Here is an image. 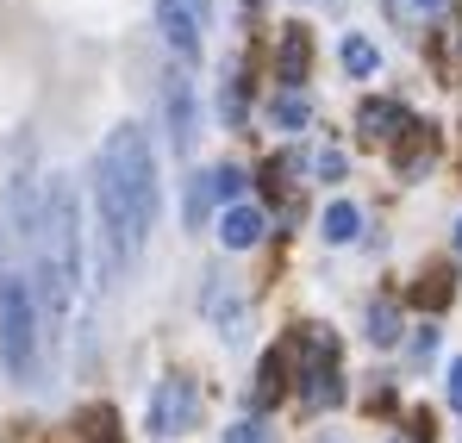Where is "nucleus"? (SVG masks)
Listing matches in <instances>:
<instances>
[{
  "mask_svg": "<svg viewBox=\"0 0 462 443\" xmlns=\"http://www.w3.org/2000/svg\"><path fill=\"white\" fill-rule=\"evenodd\" d=\"M156 150L144 125H113L106 144H100V162H94V207H100V244L113 250L119 269H132L144 256V237L156 225Z\"/></svg>",
  "mask_w": 462,
  "mask_h": 443,
  "instance_id": "f257e3e1",
  "label": "nucleus"
},
{
  "mask_svg": "<svg viewBox=\"0 0 462 443\" xmlns=\"http://www.w3.org/2000/svg\"><path fill=\"white\" fill-rule=\"evenodd\" d=\"M38 281H44V306L51 318H63L88 288V231H81L76 181L51 175L44 181V213H38Z\"/></svg>",
  "mask_w": 462,
  "mask_h": 443,
  "instance_id": "f03ea898",
  "label": "nucleus"
},
{
  "mask_svg": "<svg viewBox=\"0 0 462 443\" xmlns=\"http://www.w3.org/2000/svg\"><path fill=\"white\" fill-rule=\"evenodd\" d=\"M38 294L25 275H0V369L13 381H32L38 374Z\"/></svg>",
  "mask_w": 462,
  "mask_h": 443,
  "instance_id": "7ed1b4c3",
  "label": "nucleus"
},
{
  "mask_svg": "<svg viewBox=\"0 0 462 443\" xmlns=\"http://www.w3.org/2000/svg\"><path fill=\"white\" fill-rule=\"evenodd\" d=\"M200 412H207L200 381L162 374L151 387V400H144V431H151V438H188V431H200Z\"/></svg>",
  "mask_w": 462,
  "mask_h": 443,
  "instance_id": "20e7f679",
  "label": "nucleus"
},
{
  "mask_svg": "<svg viewBox=\"0 0 462 443\" xmlns=\"http://www.w3.org/2000/svg\"><path fill=\"white\" fill-rule=\"evenodd\" d=\"M213 200H231V207L244 200V169H231V162H219V169H207V175H200V169L188 175L181 213H188V225H194V231H200V219H207V207H213Z\"/></svg>",
  "mask_w": 462,
  "mask_h": 443,
  "instance_id": "39448f33",
  "label": "nucleus"
},
{
  "mask_svg": "<svg viewBox=\"0 0 462 443\" xmlns=\"http://www.w3.org/2000/svg\"><path fill=\"white\" fill-rule=\"evenodd\" d=\"M200 6L194 0H156V32H162V44L181 57V63H200Z\"/></svg>",
  "mask_w": 462,
  "mask_h": 443,
  "instance_id": "423d86ee",
  "label": "nucleus"
},
{
  "mask_svg": "<svg viewBox=\"0 0 462 443\" xmlns=\"http://www.w3.org/2000/svg\"><path fill=\"white\" fill-rule=\"evenodd\" d=\"M162 113H169V144L194 150V132H200V113H194V81L181 69L162 75Z\"/></svg>",
  "mask_w": 462,
  "mask_h": 443,
  "instance_id": "0eeeda50",
  "label": "nucleus"
},
{
  "mask_svg": "<svg viewBox=\"0 0 462 443\" xmlns=\"http://www.w3.org/2000/svg\"><path fill=\"white\" fill-rule=\"evenodd\" d=\"M263 237H269V213H263L256 200L226 207V219H219V244H226V250H256Z\"/></svg>",
  "mask_w": 462,
  "mask_h": 443,
  "instance_id": "6e6552de",
  "label": "nucleus"
},
{
  "mask_svg": "<svg viewBox=\"0 0 462 443\" xmlns=\"http://www.w3.org/2000/svg\"><path fill=\"white\" fill-rule=\"evenodd\" d=\"M312 350H319V356H312V369H300V381H307L300 400L319 412V406H337L344 387H337V369H331V337H312Z\"/></svg>",
  "mask_w": 462,
  "mask_h": 443,
  "instance_id": "1a4fd4ad",
  "label": "nucleus"
},
{
  "mask_svg": "<svg viewBox=\"0 0 462 443\" xmlns=\"http://www.w3.org/2000/svg\"><path fill=\"white\" fill-rule=\"evenodd\" d=\"M307 63H312L307 25H288V32H282V57H275V75H282L288 88H300V81H307Z\"/></svg>",
  "mask_w": 462,
  "mask_h": 443,
  "instance_id": "9d476101",
  "label": "nucleus"
},
{
  "mask_svg": "<svg viewBox=\"0 0 462 443\" xmlns=\"http://www.w3.org/2000/svg\"><path fill=\"white\" fill-rule=\"evenodd\" d=\"M356 125H363V138H393V132L406 125V106H400V100H363Z\"/></svg>",
  "mask_w": 462,
  "mask_h": 443,
  "instance_id": "9b49d317",
  "label": "nucleus"
},
{
  "mask_svg": "<svg viewBox=\"0 0 462 443\" xmlns=\"http://www.w3.org/2000/svg\"><path fill=\"white\" fill-rule=\"evenodd\" d=\"M282 363H288L282 350H263V363H256V387H250V406H256V412L282 400Z\"/></svg>",
  "mask_w": 462,
  "mask_h": 443,
  "instance_id": "f8f14e48",
  "label": "nucleus"
},
{
  "mask_svg": "<svg viewBox=\"0 0 462 443\" xmlns=\"http://www.w3.org/2000/svg\"><path fill=\"white\" fill-rule=\"evenodd\" d=\"M319 225H325V244H356V231H363V213H356L350 200H331Z\"/></svg>",
  "mask_w": 462,
  "mask_h": 443,
  "instance_id": "ddd939ff",
  "label": "nucleus"
},
{
  "mask_svg": "<svg viewBox=\"0 0 462 443\" xmlns=\"http://www.w3.org/2000/svg\"><path fill=\"white\" fill-rule=\"evenodd\" d=\"M269 119H275L282 132H300V125L312 119V100L300 94V88H282V94H275V106H269Z\"/></svg>",
  "mask_w": 462,
  "mask_h": 443,
  "instance_id": "4468645a",
  "label": "nucleus"
},
{
  "mask_svg": "<svg viewBox=\"0 0 462 443\" xmlns=\"http://www.w3.org/2000/svg\"><path fill=\"white\" fill-rule=\"evenodd\" d=\"M337 57H344V69H350V75H375V69H382V51H375L363 32H344Z\"/></svg>",
  "mask_w": 462,
  "mask_h": 443,
  "instance_id": "2eb2a0df",
  "label": "nucleus"
},
{
  "mask_svg": "<svg viewBox=\"0 0 462 443\" xmlns=\"http://www.w3.org/2000/svg\"><path fill=\"white\" fill-rule=\"evenodd\" d=\"M369 344H375V350L400 344V306H393V300H375V306H369Z\"/></svg>",
  "mask_w": 462,
  "mask_h": 443,
  "instance_id": "dca6fc26",
  "label": "nucleus"
},
{
  "mask_svg": "<svg viewBox=\"0 0 462 443\" xmlns=\"http://www.w3.org/2000/svg\"><path fill=\"white\" fill-rule=\"evenodd\" d=\"M226 443H269V425H263V419H237L226 431Z\"/></svg>",
  "mask_w": 462,
  "mask_h": 443,
  "instance_id": "f3484780",
  "label": "nucleus"
},
{
  "mask_svg": "<svg viewBox=\"0 0 462 443\" xmlns=\"http://www.w3.org/2000/svg\"><path fill=\"white\" fill-rule=\"evenodd\" d=\"M412 300H419V306H444V300H450L444 275H425V288H412Z\"/></svg>",
  "mask_w": 462,
  "mask_h": 443,
  "instance_id": "a211bd4d",
  "label": "nucleus"
},
{
  "mask_svg": "<svg viewBox=\"0 0 462 443\" xmlns=\"http://www.w3.org/2000/svg\"><path fill=\"white\" fill-rule=\"evenodd\" d=\"M444 393H450V406L462 412V356L450 363V374H444Z\"/></svg>",
  "mask_w": 462,
  "mask_h": 443,
  "instance_id": "6ab92c4d",
  "label": "nucleus"
},
{
  "mask_svg": "<svg viewBox=\"0 0 462 443\" xmlns=\"http://www.w3.org/2000/svg\"><path fill=\"white\" fill-rule=\"evenodd\" d=\"M412 6H425V13H438V6H444V0H412Z\"/></svg>",
  "mask_w": 462,
  "mask_h": 443,
  "instance_id": "aec40b11",
  "label": "nucleus"
},
{
  "mask_svg": "<svg viewBox=\"0 0 462 443\" xmlns=\"http://www.w3.org/2000/svg\"><path fill=\"white\" fill-rule=\"evenodd\" d=\"M457 256H462V219H457Z\"/></svg>",
  "mask_w": 462,
  "mask_h": 443,
  "instance_id": "412c9836",
  "label": "nucleus"
}]
</instances>
